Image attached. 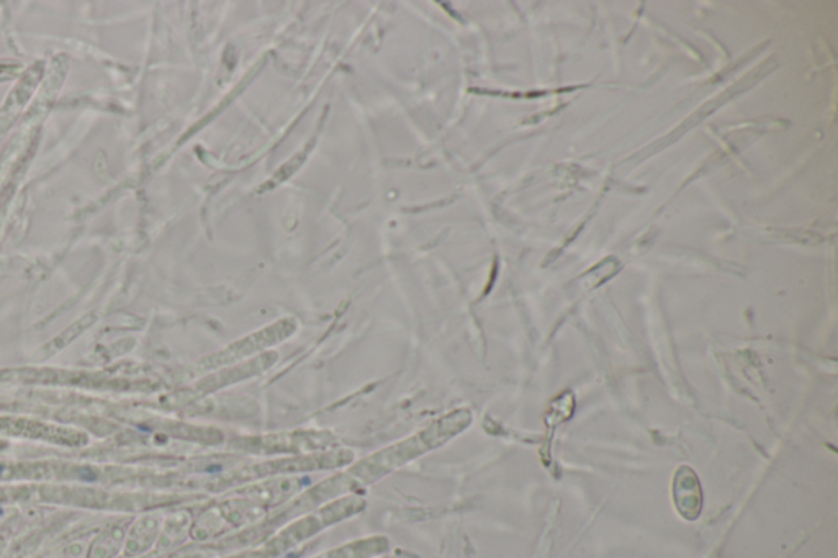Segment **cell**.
Wrapping results in <instances>:
<instances>
[{"instance_id": "cell-1", "label": "cell", "mask_w": 838, "mask_h": 558, "mask_svg": "<svg viewBox=\"0 0 838 558\" xmlns=\"http://www.w3.org/2000/svg\"><path fill=\"white\" fill-rule=\"evenodd\" d=\"M673 495H675L676 509L683 518L690 521L698 518L701 506H703V495H701L698 477L696 473L691 472L690 468H681L676 473Z\"/></svg>"}, {"instance_id": "cell-2", "label": "cell", "mask_w": 838, "mask_h": 558, "mask_svg": "<svg viewBox=\"0 0 838 558\" xmlns=\"http://www.w3.org/2000/svg\"><path fill=\"white\" fill-rule=\"evenodd\" d=\"M127 532L122 526H109L92 537L87 558H115L123 550Z\"/></svg>"}, {"instance_id": "cell-3", "label": "cell", "mask_w": 838, "mask_h": 558, "mask_svg": "<svg viewBox=\"0 0 838 558\" xmlns=\"http://www.w3.org/2000/svg\"><path fill=\"white\" fill-rule=\"evenodd\" d=\"M156 531H158V527H156V522L153 519H138L125 536L123 552L127 555H138L145 552L149 545L153 544Z\"/></svg>"}, {"instance_id": "cell-4", "label": "cell", "mask_w": 838, "mask_h": 558, "mask_svg": "<svg viewBox=\"0 0 838 558\" xmlns=\"http://www.w3.org/2000/svg\"><path fill=\"white\" fill-rule=\"evenodd\" d=\"M91 539H81L69 542L68 545H64L63 549H59L58 552H55V554L51 555L50 558H87V550H89Z\"/></svg>"}]
</instances>
